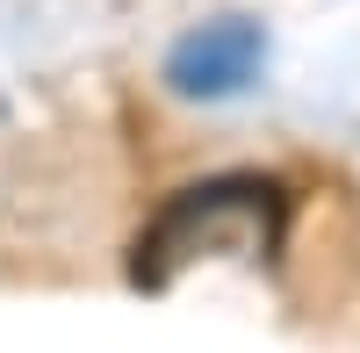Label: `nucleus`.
Returning a JSON list of instances; mask_svg holds the SVG:
<instances>
[{
	"label": "nucleus",
	"mask_w": 360,
	"mask_h": 353,
	"mask_svg": "<svg viewBox=\"0 0 360 353\" xmlns=\"http://www.w3.org/2000/svg\"><path fill=\"white\" fill-rule=\"evenodd\" d=\"M288 231V195L281 181L259 173H217V181L180 188L166 210L144 224V238L130 252V281L137 288H173L180 267H195L209 252H245V259H274Z\"/></svg>",
	"instance_id": "1"
},
{
	"label": "nucleus",
	"mask_w": 360,
	"mask_h": 353,
	"mask_svg": "<svg viewBox=\"0 0 360 353\" xmlns=\"http://www.w3.org/2000/svg\"><path fill=\"white\" fill-rule=\"evenodd\" d=\"M266 72V29L252 15H217V22H195L188 37L166 51V86L180 101H231L259 86Z\"/></svg>",
	"instance_id": "2"
}]
</instances>
